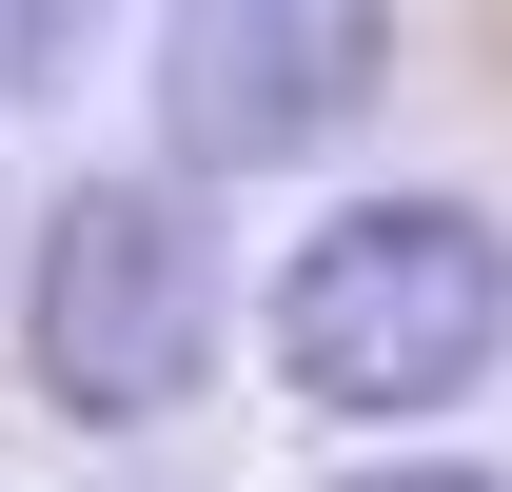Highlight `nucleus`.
Returning a JSON list of instances; mask_svg holds the SVG:
<instances>
[{
	"instance_id": "f03ea898",
	"label": "nucleus",
	"mask_w": 512,
	"mask_h": 492,
	"mask_svg": "<svg viewBox=\"0 0 512 492\" xmlns=\"http://www.w3.org/2000/svg\"><path fill=\"white\" fill-rule=\"evenodd\" d=\"M20 335H40V394H60V414H99V433L178 414L197 374H217V256H197V217L158 178H79L60 237H40Z\"/></svg>"
},
{
	"instance_id": "20e7f679",
	"label": "nucleus",
	"mask_w": 512,
	"mask_h": 492,
	"mask_svg": "<svg viewBox=\"0 0 512 492\" xmlns=\"http://www.w3.org/2000/svg\"><path fill=\"white\" fill-rule=\"evenodd\" d=\"M79 40V0H0V60H60Z\"/></svg>"
},
{
	"instance_id": "f257e3e1",
	"label": "nucleus",
	"mask_w": 512,
	"mask_h": 492,
	"mask_svg": "<svg viewBox=\"0 0 512 492\" xmlns=\"http://www.w3.org/2000/svg\"><path fill=\"white\" fill-rule=\"evenodd\" d=\"M512 355V237L453 197H355L276 276V374L316 414H453Z\"/></svg>"
},
{
	"instance_id": "39448f33",
	"label": "nucleus",
	"mask_w": 512,
	"mask_h": 492,
	"mask_svg": "<svg viewBox=\"0 0 512 492\" xmlns=\"http://www.w3.org/2000/svg\"><path fill=\"white\" fill-rule=\"evenodd\" d=\"M355 492H493V473H355Z\"/></svg>"
},
{
	"instance_id": "7ed1b4c3",
	"label": "nucleus",
	"mask_w": 512,
	"mask_h": 492,
	"mask_svg": "<svg viewBox=\"0 0 512 492\" xmlns=\"http://www.w3.org/2000/svg\"><path fill=\"white\" fill-rule=\"evenodd\" d=\"M394 60V0H158V138L197 178L316 158Z\"/></svg>"
}]
</instances>
